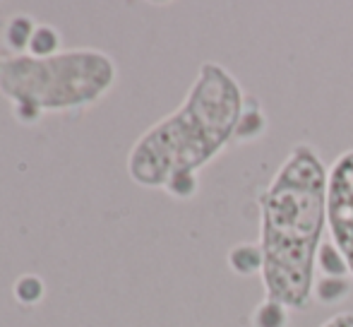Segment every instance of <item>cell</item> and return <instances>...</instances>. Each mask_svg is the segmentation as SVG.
<instances>
[{
    "mask_svg": "<svg viewBox=\"0 0 353 327\" xmlns=\"http://www.w3.org/2000/svg\"><path fill=\"white\" fill-rule=\"evenodd\" d=\"M317 270L322 272V277H334V279H349L351 272L349 265H346V257L339 252L332 241H325L320 246V252H317Z\"/></svg>",
    "mask_w": 353,
    "mask_h": 327,
    "instance_id": "obj_8",
    "label": "cell"
},
{
    "mask_svg": "<svg viewBox=\"0 0 353 327\" xmlns=\"http://www.w3.org/2000/svg\"><path fill=\"white\" fill-rule=\"evenodd\" d=\"M265 130H267V118L260 108V101L257 99H245V111H243V118L238 123L233 145H245V142L257 140V137L265 135Z\"/></svg>",
    "mask_w": 353,
    "mask_h": 327,
    "instance_id": "obj_6",
    "label": "cell"
},
{
    "mask_svg": "<svg viewBox=\"0 0 353 327\" xmlns=\"http://www.w3.org/2000/svg\"><path fill=\"white\" fill-rule=\"evenodd\" d=\"M351 294V281L349 279H334V277H322L315 281L312 289V301L317 304H339Z\"/></svg>",
    "mask_w": 353,
    "mask_h": 327,
    "instance_id": "obj_11",
    "label": "cell"
},
{
    "mask_svg": "<svg viewBox=\"0 0 353 327\" xmlns=\"http://www.w3.org/2000/svg\"><path fill=\"white\" fill-rule=\"evenodd\" d=\"M245 94L221 63L200 66L183 103L142 132L128 155V176L142 188H166L168 181L195 173L236 140L245 111Z\"/></svg>",
    "mask_w": 353,
    "mask_h": 327,
    "instance_id": "obj_2",
    "label": "cell"
},
{
    "mask_svg": "<svg viewBox=\"0 0 353 327\" xmlns=\"http://www.w3.org/2000/svg\"><path fill=\"white\" fill-rule=\"evenodd\" d=\"M320 327H353V313H351V310L334 313L332 318H327Z\"/></svg>",
    "mask_w": 353,
    "mask_h": 327,
    "instance_id": "obj_14",
    "label": "cell"
},
{
    "mask_svg": "<svg viewBox=\"0 0 353 327\" xmlns=\"http://www.w3.org/2000/svg\"><path fill=\"white\" fill-rule=\"evenodd\" d=\"M12 294L17 299V304L22 306H37L41 304L43 294H46V286H43V279L37 275H22L12 286Z\"/></svg>",
    "mask_w": 353,
    "mask_h": 327,
    "instance_id": "obj_12",
    "label": "cell"
},
{
    "mask_svg": "<svg viewBox=\"0 0 353 327\" xmlns=\"http://www.w3.org/2000/svg\"><path fill=\"white\" fill-rule=\"evenodd\" d=\"M330 168L312 145H296L260 192L265 299L305 310L312 304L317 252L327 229Z\"/></svg>",
    "mask_w": 353,
    "mask_h": 327,
    "instance_id": "obj_1",
    "label": "cell"
},
{
    "mask_svg": "<svg viewBox=\"0 0 353 327\" xmlns=\"http://www.w3.org/2000/svg\"><path fill=\"white\" fill-rule=\"evenodd\" d=\"M197 188H200V176L185 173V176H176L173 181H168L163 190H166L173 200H190V197L197 195Z\"/></svg>",
    "mask_w": 353,
    "mask_h": 327,
    "instance_id": "obj_13",
    "label": "cell"
},
{
    "mask_svg": "<svg viewBox=\"0 0 353 327\" xmlns=\"http://www.w3.org/2000/svg\"><path fill=\"white\" fill-rule=\"evenodd\" d=\"M327 229L353 277V150L341 152L327 178Z\"/></svg>",
    "mask_w": 353,
    "mask_h": 327,
    "instance_id": "obj_4",
    "label": "cell"
},
{
    "mask_svg": "<svg viewBox=\"0 0 353 327\" xmlns=\"http://www.w3.org/2000/svg\"><path fill=\"white\" fill-rule=\"evenodd\" d=\"M228 267L238 277H252L260 272L262 275V248L260 244H241L231 248L228 252Z\"/></svg>",
    "mask_w": 353,
    "mask_h": 327,
    "instance_id": "obj_7",
    "label": "cell"
},
{
    "mask_svg": "<svg viewBox=\"0 0 353 327\" xmlns=\"http://www.w3.org/2000/svg\"><path fill=\"white\" fill-rule=\"evenodd\" d=\"M61 34H58L56 27L51 24H37L34 29V37H32V43H29V56L34 58H48V56H56L61 53Z\"/></svg>",
    "mask_w": 353,
    "mask_h": 327,
    "instance_id": "obj_9",
    "label": "cell"
},
{
    "mask_svg": "<svg viewBox=\"0 0 353 327\" xmlns=\"http://www.w3.org/2000/svg\"><path fill=\"white\" fill-rule=\"evenodd\" d=\"M118 80V66L101 48H63L48 58L29 53L0 63V94L22 126L43 113H70L99 103Z\"/></svg>",
    "mask_w": 353,
    "mask_h": 327,
    "instance_id": "obj_3",
    "label": "cell"
},
{
    "mask_svg": "<svg viewBox=\"0 0 353 327\" xmlns=\"http://www.w3.org/2000/svg\"><path fill=\"white\" fill-rule=\"evenodd\" d=\"M34 29H37V22L27 14H14V17L8 19L3 29L5 37V48H8L10 56H22V53L29 51V43H32Z\"/></svg>",
    "mask_w": 353,
    "mask_h": 327,
    "instance_id": "obj_5",
    "label": "cell"
},
{
    "mask_svg": "<svg viewBox=\"0 0 353 327\" xmlns=\"http://www.w3.org/2000/svg\"><path fill=\"white\" fill-rule=\"evenodd\" d=\"M288 313H291V310H288L286 306L265 299L252 310L250 325L252 327H288Z\"/></svg>",
    "mask_w": 353,
    "mask_h": 327,
    "instance_id": "obj_10",
    "label": "cell"
}]
</instances>
